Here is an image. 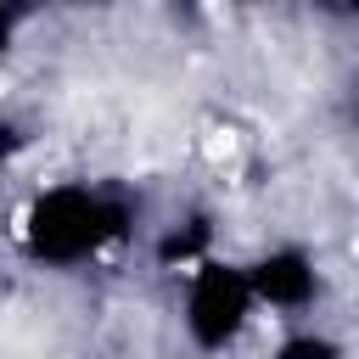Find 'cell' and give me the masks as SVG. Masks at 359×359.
<instances>
[{
  "instance_id": "6da1fadb",
  "label": "cell",
  "mask_w": 359,
  "mask_h": 359,
  "mask_svg": "<svg viewBox=\"0 0 359 359\" xmlns=\"http://www.w3.org/2000/svg\"><path fill=\"white\" fill-rule=\"evenodd\" d=\"M11 230H17V252L28 264L56 269V275H79V269L101 264L107 252H118L135 236V213L107 185L50 180V185L28 191Z\"/></svg>"
},
{
  "instance_id": "7a4b0ae2",
  "label": "cell",
  "mask_w": 359,
  "mask_h": 359,
  "mask_svg": "<svg viewBox=\"0 0 359 359\" xmlns=\"http://www.w3.org/2000/svg\"><path fill=\"white\" fill-rule=\"evenodd\" d=\"M174 320H180V337L196 359H224L236 353L252 331H258V297L247 286V269L241 258H224V252H208L196 258L191 269H180V292H174Z\"/></svg>"
},
{
  "instance_id": "3957f363",
  "label": "cell",
  "mask_w": 359,
  "mask_h": 359,
  "mask_svg": "<svg viewBox=\"0 0 359 359\" xmlns=\"http://www.w3.org/2000/svg\"><path fill=\"white\" fill-rule=\"evenodd\" d=\"M247 286L258 297V314L269 320H309L325 303V264L309 241H264L252 258H241Z\"/></svg>"
},
{
  "instance_id": "277c9868",
  "label": "cell",
  "mask_w": 359,
  "mask_h": 359,
  "mask_svg": "<svg viewBox=\"0 0 359 359\" xmlns=\"http://www.w3.org/2000/svg\"><path fill=\"white\" fill-rule=\"evenodd\" d=\"M264 359H348V342H342V337H331L325 325L303 320V325L280 331V342H275Z\"/></svg>"
}]
</instances>
